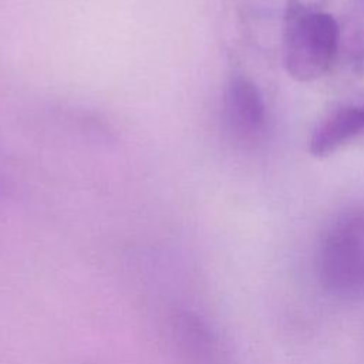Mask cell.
Listing matches in <instances>:
<instances>
[{"instance_id": "2", "label": "cell", "mask_w": 364, "mask_h": 364, "mask_svg": "<svg viewBox=\"0 0 364 364\" xmlns=\"http://www.w3.org/2000/svg\"><path fill=\"white\" fill-rule=\"evenodd\" d=\"M340 43L334 17L293 0L284 13L283 63L297 81H314L331 67Z\"/></svg>"}, {"instance_id": "4", "label": "cell", "mask_w": 364, "mask_h": 364, "mask_svg": "<svg viewBox=\"0 0 364 364\" xmlns=\"http://www.w3.org/2000/svg\"><path fill=\"white\" fill-rule=\"evenodd\" d=\"M222 119L233 142L250 146L257 144L267 127V112L262 92L245 77L232 78L223 94Z\"/></svg>"}, {"instance_id": "3", "label": "cell", "mask_w": 364, "mask_h": 364, "mask_svg": "<svg viewBox=\"0 0 364 364\" xmlns=\"http://www.w3.org/2000/svg\"><path fill=\"white\" fill-rule=\"evenodd\" d=\"M159 331L176 364H228L216 328L195 309L166 304L159 314Z\"/></svg>"}, {"instance_id": "1", "label": "cell", "mask_w": 364, "mask_h": 364, "mask_svg": "<svg viewBox=\"0 0 364 364\" xmlns=\"http://www.w3.org/2000/svg\"><path fill=\"white\" fill-rule=\"evenodd\" d=\"M321 287L340 300L364 294V206H350L331 218L316 253Z\"/></svg>"}, {"instance_id": "5", "label": "cell", "mask_w": 364, "mask_h": 364, "mask_svg": "<svg viewBox=\"0 0 364 364\" xmlns=\"http://www.w3.org/2000/svg\"><path fill=\"white\" fill-rule=\"evenodd\" d=\"M364 134V102L343 104L327 112L310 136V152L327 156Z\"/></svg>"}]
</instances>
